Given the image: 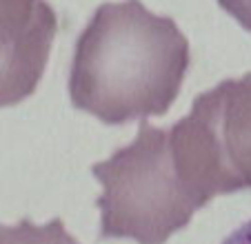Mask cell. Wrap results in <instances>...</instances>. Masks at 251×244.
Masks as SVG:
<instances>
[{"mask_svg":"<svg viewBox=\"0 0 251 244\" xmlns=\"http://www.w3.org/2000/svg\"><path fill=\"white\" fill-rule=\"evenodd\" d=\"M187 69L189 43L174 18L156 16L140 0L104 2L78 38L71 104L104 124L162 116Z\"/></svg>","mask_w":251,"mask_h":244,"instance_id":"cell-1","label":"cell"},{"mask_svg":"<svg viewBox=\"0 0 251 244\" xmlns=\"http://www.w3.org/2000/svg\"><path fill=\"white\" fill-rule=\"evenodd\" d=\"M102 184L100 238L165 244L207 202L191 189L176 158L169 129L140 120L131 145L91 167Z\"/></svg>","mask_w":251,"mask_h":244,"instance_id":"cell-2","label":"cell"},{"mask_svg":"<svg viewBox=\"0 0 251 244\" xmlns=\"http://www.w3.org/2000/svg\"><path fill=\"white\" fill-rule=\"evenodd\" d=\"M169 136L182 173L207 204L251 189V71L200 94Z\"/></svg>","mask_w":251,"mask_h":244,"instance_id":"cell-3","label":"cell"},{"mask_svg":"<svg viewBox=\"0 0 251 244\" xmlns=\"http://www.w3.org/2000/svg\"><path fill=\"white\" fill-rule=\"evenodd\" d=\"M58 31L47 0H0V107L36 91Z\"/></svg>","mask_w":251,"mask_h":244,"instance_id":"cell-4","label":"cell"},{"mask_svg":"<svg viewBox=\"0 0 251 244\" xmlns=\"http://www.w3.org/2000/svg\"><path fill=\"white\" fill-rule=\"evenodd\" d=\"M0 244H80L65 229L60 218L33 224L29 218L18 224H0Z\"/></svg>","mask_w":251,"mask_h":244,"instance_id":"cell-5","label":"cell"},{"mask_svg":"<svg viewBox=\"0 0 251 244\" xmlns=\"http://www.w3.org/2000/svg\"><path fill=\"white\" fill-rule=\"evenodd\" d=\"M218 5L236 18L247 31H251V0H218Z\"/></svg>","mask_w":251,"mask_h":244,"instance_id":"cell-6","label":"cell"},{"mask_svg":"<svg viewBox=\"0 0 251 244\" xmlns=\"http://www.w3.org/2000/svg\"><path fill=\"white\" fill-rule=\"evenodd\" d=\"M220 244H251V220H247L245 224L233 229Z\"/></svg>","mask_w":251,"mask_h":244,"instance_id":"cell-7","label":"cell"}]
</instances>
